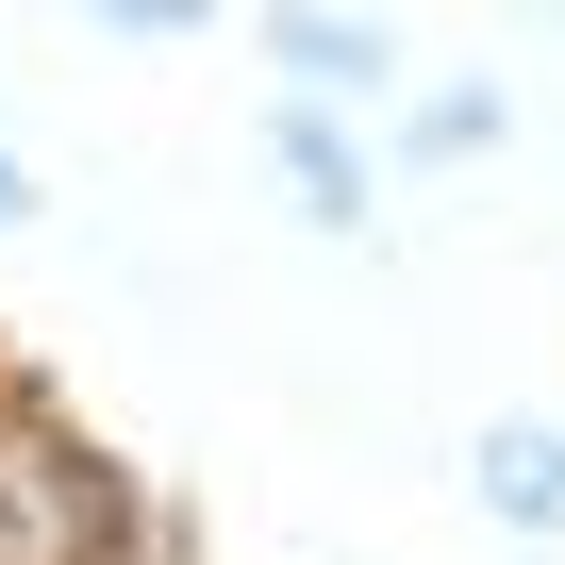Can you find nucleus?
Here are the masks:
<instances>
[{
    "instance_id": "obj_1",
    "label": "nucleus",
    "mask_w": 565,
    "mask_h": 565,
    "mask_svg": "<svg viewBox=\"0 0 565 565\" xmlns=\"http://www.w3.org/2000/svg\"><path fill=\"white\" fill-rule=\"evenodd\" d=\"M117 532H134V482L100 466V433L34 366H0V565H100Z\"/></svg>"
},
{
    "instance_id": "obj_2",
    "label": "nucleus",
    "mask_w": 565,
    "mask_h": 565,
    "mask_svg": "<svg viewBox=\"0 0 565 565\" xmlns=\"http://www.w3.org/2000/svg\"><path fill=\"white\" fill-rule=\"evenodd\" d=\"M249 150H266V183H282V216H300V233H350V249L383 233V134H366V117L266 84V100H249Z\"/></svg>"
},
{
    "instance_id": "obj_3",
    "label": "nucleus",
    "mask_w": 565,
    "mask_h": 565,
    "mask_svg": "<svg viewBox=\"0 0 565 565\" xmlns=\"http://www.w3.org/2000/svg\"><path fill=\"white\" fill-rule=\"evenodd\" d=\"M249 51L300 84V100H333V117H383V100L416 84V51H399V18H383V0H266V18H249Z\"/></svg>"
},
{
    "instance_id": "obj_4",
    "label": "nucleus",
    "mask_w": 565,
    "mask_h": 565,
    "mask_svg": "<svg viewBox=\"0 0 565 565\" xmlns=\"http://www.w3.org/2000/svg\"><path fill=\"white\" fill-rule=\"evenodd\" d=\"M499 150H515V100H499L482 67L383 100V183H449V167H499Z\"/></svg>"
},
{
    "instance_id": "obj_5",
    "label": "nucleus",
    "mask_w": 565,
    "mask_h": 565,
    "mask_svg": "<svg viewBox=\"0 0 565 565\" xmlns=\"http://www.w3.org/2000/svg\"><path fill=\"white\" fill-rule=\"evenodd\" d=\"M466 499H482V532L565 548V416H482L466 433Z\"/></svg>"
},
{
    "instance_id": "obj_6",
    "label": "nucleus",
    "mask_w": 565,
    "mask_h": 565,
    "mask_svg": "<svg viewBox=\"0 0 565 565\" xmlns=\"http://www.w3.org/2000/svg\"><path fill=\"white\" fill-rule=\"evenodd\" d=\"M84 34H117V51H200L216 0H84Z\"/></svg>"
},
{
    "instance_id": "obj_7",
    "label": "nucleus",
    "mask_w": 565,
    "mask_h": 565,
    "mask_svg": "<svg viewBox=\"0 0 565 565\" xmlns=\"http://www.w3.org/2000/svg\"><path fill=\"white\" fill-rule=\"evenodd\" d=\"M34 216H51V167H34V150H18V134H0V249H18V233H34Z\"/></svg>"
},
{
    "instance_id": "obj_8",
    "label": "nucleus",
    "mask_w": 565,
    "mask_h": 565,
    "mask_svg": "<svg viewBox=\"0 0 565 565\" xmlns=\"http://www.w3.org/2000/svg\"><path fill=\"white\" fill-rule=\"evenodd\" d=\"M100 565H183V548H167V515H134V532H117Z\"/></svg>"
},
{
    "instance_id": "obj_9",
    "label": "nucleus",
    "mask_w": 565,
    "mask_h": 565,
    "mask_svg": "<svg viewBox=\"0 0 565 565\" xmlns=\"http://www.w3.org/2000/svg\"><path fill=\"white\" fill-rule=\"evenodd\" d=\"M532 18H548V34H565V0H532Z\"/></svg>"
},
{
    "instance_id": "obj_10",
    "label": "nucleus",
    "mask_w": 565,
    "mask_h": 565,
    "mask_svg": "<svg viewBox=\"0 0 565 565\" xmlns=\"http://www.w3.org/2000/svg\"><path fill=\"white\" fill-rule=\"evenodd\" d=\"M0 100H18V84H0Z\"/></svg>"
}]
</instances>
